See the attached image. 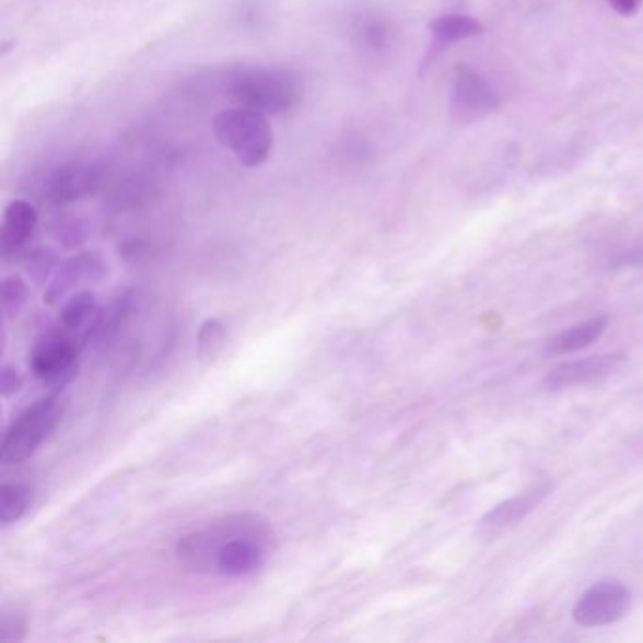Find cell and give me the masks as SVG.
<instances>
[{"label": "cell", "mask_w": 643, "mask_h": 643, "mask_svg": "<svg viewBox=\"0 0 643 643\" xmlns=\"http://www.w3.org/2000/svg\"><path fill=\"white\" fill-rule=\"evenodd\" d=\"M56 238L67 247H74L80 246L83 239L87 238V233L82 221H67V223H59Z\"/></svg>", "instance_id": "cell-23"}, {"label": "cell", "mask_w": 643, "mask_h": 643, "mask_svg": "<svg viewBox=\"0 0 643 643\" xmlns=\"http://www.w3.org/2000/svg\"><path fill=\"white\" fill-rule=\"evenodd\" d=\"M549 493H551V483H536L514 499L494 506L491 512L483 515V519L479 521V536L493 540L500 534L517 527L519 523L527 519L528 515L533 514L536 507L540 506L541 500L546 499Z\"/></svg>", "instance_id": "cell-12"}, {"label": "cell", "mask_w": 643, "mask_h": 643, "mask_svg": "<svg viewBox=\"0 0 643 643\" xmlns=\"http://www.w3.org/2000/svg\"><path fill=\"white\" fill-rule=\"evenodd\" d=\"M627 364V355L609 353V355L587 356L572 363H562L554 366L548 376L543 377V389L557 393V390L572 389L580 385L596 384L617 374Z\"/></svg>", "instance_id": "cell-11"}, {"label": "cell", "mask_w": 643, "mask_h": 643, "mask_svg": "<svg viewBox=\"0 0 643 643\" xmlns=\"http://www.w3.org/2000/svg\"><path fill=\"white\" fill-rule=\"evenodd\" d=\"M606 2L616 10L617 14L623 15V17L636 15L638 10L642 7V0H606Z\"/></svg>", "instance_id": "cell-24"}, {"label": "cell", "mask_w": 643, "mask_h": 643, "mask_svg": "<svg viewBox=\"0 0 643 643\" xmlns=\"http://www.w3.org/2000/svg\"><path fill=\"white\" fill-rule=\"evenodd\" d=\"M67 411V400L56 393L46 395L28 405L8 424L2 444L0 463L4 466L23 465L33 459L42 445L46 444L57 426L61 424Z\"/></svg>", "instance_id": "cell-4"}, {"label": "cell", "mask_w": 643, "mask_h": 643, "mask_svg": "<svg viewBox=\"0 0 643 643\" xmlns=\"http://www.w3.org/2000/svg\"><path fill=\"white\" fill-rule=\"evenodd\" d=\"M0 296H2V315L8 322V319H15L25 309L31 301V288L21 276H7L2 280Z\"/></svg>", "instance_id": "cell-18"}, {"label": "cell", "mask_w": 643, "mask_h": 643, "mask_svg": "<svg viewBox=\"0 0 643 643\" xmlns=\"http://www.w3.org/2000/svg\"><path fill=\"white\" fill-rule=\"evenodd\" d=\"M21 387H23V377H21L20 370L15 369L14 364H2V369H0V393H2V398L15 397Z\"/></svg>", "instance_id": "cell-22"}, {"label": "cell", "mask_w": 643, "mask_h": 643, "mask_svg": "<svg viewBox=\"0 0 643 643\" xmlns=\"http://www.w3.org/2000/svg\"><path fill=\"white\" fill-rule=\"evenodd\" d=\"M38 229V210L28 200H12L2 212L0 249L4 260L15 259L27 249Z\"/></svg>", "instance_id": "cell-13"}, {"label": "cell", "mask_w": 643, "mask_h": 643, "mask_svg": "<svg viewBox=\"0 0 643 643\" xmlns=\"http://www.w3.org/2000/svg\"><path fill=\"white\" fill-rule=\"evenodd\" d=\"M212 130L218 144L247 168L265 165L274 150V130L268 116L252 108L221 110L213 117Z\"/></svg>", "instance_id": "cell-3"}, {"label": "cell", "mask_w": 643, "mask_h": 643, "mask_svg": "<svg viewBox=\"0 0 643 643\" xmlns=\"http://www.w3.org/2000/svg\"><path fill=\"white\" fill-rule=\"evenodd\" d=\"M361 40H363L364 46L370 49H374V51H379V49L387 48L389 46L390 40V31L387 25H385L384 21L374 20V21H366L363 27H361Z\"/></svg>", "instance_id": "cell-21"}, {"label": "cell", "mask_w": 643, "mask_h": 643, "mask_svg": "<svg viewBox=\"0 0 643 643\" xmlns=\"http://www.w3.org/2000/svg\"><path fill=\"white\" fill-rule=\"evenodd\" d=\"M101 179L95 165L72 161L49 172L42 182V192L51 204H70L93 195L101 187Z\"/></svg>", "instance_id": "cell-10"}, {"label": "cell", "mask_w": 643, "mask_h": 643, "mask_svg": "<svg viewBox=\"0 0 643 643\" xmlns=\"http://www.w3.org/2000/svg\"><path fill=\"white\" fill-rule=\"evenodd\" d=\"M608 327V317H593L588 322L574 325L572 329L562 330L543 342V355H569L575 351L591 348L604 335Z\"/></svg>", "instance_id": "cell-14"}, {"label": "cell", "mask_w": 643, "mask_h": 643, "mask_svg": "<svg viewBox=\"0 0 643 643\" xmlns=\"http://www.w3.org/2000/svg\"><path fill=\"white\" fill-rule=\"evenodd\" d=\"M229 340L225 323L215 317L206 319L197 335V356L202 364H212L223 353Z\"/></svg>", "instance_id": "cell-17"}, {"label": "cell", "mask_w": 643, "mask_h": 643, "mask_svg": "<svg viewBox=\"0 0 643 643\" xmlns=\"http://www.w3.org/2000/svg\"><path fill=\"white\" fill-rule=\"evenodd\" d=\"M108 274V265L103 255L96 252H82L72 255L69 259L61 260L56 274L49 280L44 302L48 306H57L61 302L69 301L70 296L91 291L98 285Z\"/></svg>", "instance_id": "cell-7"}, {"label": "cell", "mask_w": 643, "mask_h": 643, "mask_svg": "<svg viewBox=\"0 0 643 643\" xmlns=\"http://www.w3.org/2000/svg\"><path fill=\"white\" fill-rule=\"evenodd\" d=\"M82 353V346L72 342L59 330L51 329L44 332L33 346L28 369L42 385L59 390L78 376Z\"/></svg>", "instance_id": "cell-5"}, {"label": "cell", "mask_w": 643, "mask_h": 643, "mask_svg": "<svg viewBox=\"0 0 643 643\" xmlns=\"http://www.w3.org/2000/svg\"><path fill=\"white\" fill-rule=\"evenodd\" d=\"M35 500V489L27 483L20 481H10L2 483L0 487V523L2 527H10L20 523L28 507L33 506Z\"/></svg>", "instance_id": "cell-16"}, {"label": "cell", "mask_w": 643, "mask_h": 643, "mask_svg": "<svg viewBox=\"0 0 643 643\" xmlns=\"http://www.w3.org/2000/svg\"><path fill=\"white\" fill-rule=\"evenodd\" d=\"M630 588L619 582H600L588 587L572 609L575 623L587 629L608 627L629 613Z\"/></svg>", "instance_id": "cell-8"}, {"label": "cell", "mask_w": 643, "mask_h": 643, "mask_svg": "<svg viewBox=\"0 0 643 643\" xmlns=\"http://www.w3.org/2000/svg\"><path fill=\"white\" fill-rule=\"evenodd\" d=\"M28 634V617L20 608H4L0 613V640L23 642Z\"/></svg>", "instance_id": "cell-20"}, {"label": "cell", "mask_w": 643, "mask_h": 643, "mask_svg": "<svg viewBox=\"0 0 643 643\" xmlns=\"http://www.w3.org/2000/svg\"><path fill=\"white\" fill-rule=\"evenodd\" d=\"M104 312L106 308H103V304L98 302L93 291H82L70 296L69 301L62 302L54 329L59 330L61 335L85 350L90 342H95L96 336L101 332Z\"/></svg>", "instance_id": "cell-9"}, {"label": "cell", "mask_w": 643, "mask_h": 643, "mask_svg": "<svg viewBox=\"0 0 643 643\" xmlns=\"http://www.w3.org/2000/svg\"><path fill=\"white\" fill-rule=\"evenodd\" d=\"M500 98L493 85L470 67H457L449 91V117L455 124H476L499 110Z\"/></svg>", "instance_id": "cell-6"}, {"label": "cell", "mask_w": 643, "mask_h": 643, "mask_svg": "<svg viewBox=\"0 0 643 643\" xmlns=\"http://www.w3.org/2000/svg\"><path fill=\"white\" fill-rule=\"evenodd\" d=\"M57 267H59V259L56 252L49 247H36L35 252L28 254L27 274L36 285H44L49 278H54Z\"/></svg>", "instance_id": "cell-19"}, {"label": "cell", "mask_w": 643, "mask_h": 643, "mask_svg": "<svg viewBox=\"0 0 643 643\" xmlns=\"http://www.w3.org/2000/svg\"><path fill=\"white\" fill-rule=\"evenodd\" d=\"M429 31H431L434 42L445 48V46H452L457 42L470 40V38L483 35L486 25L472 15L445 14L432 20L429 23Z\"/></svg>", "instance_id": "cell-15"}, {"label": "cell", "mask_w": 643, "mask_h": 643, "mask_svg": "<svg viewBox=\"0 0 643 643\" xmlns=\"http://www.w3.org/2000/svg\"><path fill=\"white\" fill-rule=\"evenodd\" d=\"M226 95L236 106L265 116H283L302 103L304 82L299 72L285 67L247 65L226 75Z\"/></svg>", "instance_id": "cell-2"}, {"label": "cell", "mask_w": 643, "mask_h": 643, "mask_svg": "<svg viewBox=\"0 0 643 643\" xmlns=\"http://www.w3.org/2000/svg\"><path fill=\"white\" fill-rule=\"evenodd\" d=\"M274 533L259 515L236 514L184 534L176 543V561L192 574L247 577L267 566Z\"/></svg>", "instance_id": "cell-1"}]
</instances>
